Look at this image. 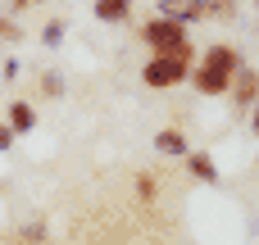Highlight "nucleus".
Listing matches in <instances>:
<instances>
[{
  "mask_svg": "<svg viewBox=\"0 0 259 245\" xmlns=\"http://www.w3.org/2000/svg\"><path fill=\"white\" fill-rule=\"evenodd\" d=\"M237 68H241V55H237L232 45H209V50L200 55V64L191 68V82H196L200 95H223V91L232 86Z\"/></svg>",
  "mask_w": 259,
  "mask_h": 245,
  "instance_id": "f257e3e1",
  "label": "nucleus"
},
{
  "mask_svg": "<svg viewBox=\"0 0 259 245\" xmlns=\"http://www.w3.org/2000/svg\"><path fill=\"white\" fill-rule=\"evenodd\" d=\"M187 77H191V45H182L178 55H150L146 68H141V82L155 86V91L178 86V82H187Z\"/></svg>",
  "mask_w": 259,
  "mask_h": 245,
  "instance_id": "f03ea898",
  "label": "nucleus"
},
{
  "mask_svg": "<svg viewBox=\"0 0 259 245\" xmlns=\"http://www.w3.org/2000/svg\"><path fill=\"white\" fill-rule=\"evenodd\" d=\"M141 41H146L155 55H178L182 45H191V41H187V23H178V18H150V23L141 27Z\"/></svg>",
  "mask_w": 259,
  "mask_h": 245,
  "instance_id": "7ed1b4c3",
  "label": "nucleus"
},
{
  "mask_svg": "<svg viewBox=\"0 0 259 245\" xmlns=\"http://www.w3.org/2000/svg\"><path fill=\"white\" fill-rule=\"evenodd\" d=\"M228 91L237 95V105H255V100H259V73L237 68V77H232V86H228Z\"/></svg>",
  "mask_w": 259,
  "mask_h": 245,
  "instance_id": "20e7f679",
  "label": "nucleus"
},
{
  "mask_svg": "<svg viewBox=\"0 0 259 245\" xmlns=\"http://www.w3.org/2000/svg\"><path fill=\"white\" fill-rule=\"evenodd\" d=\"M5 127H9L14 136H18V132H32V127H36V109H32L27 100H14V105H9V123H5Z\"/></svg>",
  "mask_w": 259,
  "mask_h": 245,
  "instance_id": "39448f33",
  "label": "nucleus"
},
{
  "mask_svg": "<svg viewBox=\"0 0 259 245\" xmlns=\"http://www.w3.org/2000/svg\"><path fill=\"white\" fill-rule=\"evenodd\" d=\"M132 14V0H96V18L100 23H123Z\"/></svg>",
  "mask_w": 259,
  "mask_h": 245,
  "instance_id": "423d86ee",
  "label": "nucleus"
},
{
  "mask_svg": "<svg viewBox=\"0 0 259 245\" xmlns=\"http://www.w3.org/2000/svg\"><path fill=\"white\" fill-rule=\"evenodd\" d=\"M159 18L191 23V18H196V0H159Z\"/></svg>",
  "mask_w": 259,
  "mask_h": 245,
  "instance_id": "0eeeda50",
  "label": "nucleus"
},
{
  "mask_svg": "<svg viewBox=\"0 0 259 245\" xmlns=\"http://www.w3.org/2000/svg\"><path fill=\"white\" fill-rule=\"evenodd\" d=\"M155 145H159L164 155H187V136H182L178 127H164V132L155 136Z\"/></svg>",
  "mask_w": 259,
  "mask_h": 245,
  "instance_id": "6e6552de",
  "label": "nucleus"
},
{
  "mask_svg": "<svg viewBox=\"0 0 259 245\" xmlns=\"http://www.w3.org/2000/svg\"><path fill=\"white\" fill-rule=\"evenodd\" d=\"M191 173H196L200 182H214V159H209V155H191Z\"/></svg>",
  "mask_w": 259,
  "mask_h": 245,
  "instance_id": "1a4fd4ad",
  "label": "nucleus"
},
{
  "mask_svg": "<svg viewBox=\"0 0 259 245\" xmlns=\"http://www.w3.org/2000/svg\"><path fill=\"white\" fill-rule=\"evenodd\" d=\"M41 41H46V45H59V41H64V23H46Z\"/></svg>",
  "mask_w": 259,
  "mask_h": 245,
  "instance_id": "9d476101",
  "label": "nucleus"
},
{
  "mask_svg": "<svg viewBox=\"0 0 259 245\" xmlns=\"http://www.w3.org/2000/svg\"><path fill=\"white\" fill-rule=\"evenodd\" d=\"M18 36H23V32H18V23L0 14V41H18Z\"/></svg>",
  "mask_w": 259,
  "mask_h": 245,
  "instance_id": "9b49d317",
  "label": "nucleus"
},
{
  "mask_svg": "<svg viewBox=\"0 0 259 245\" xmlns=\"http://www.w3.org/2000/svg\"><path fill=\"white\" fill-rule=\"evenodd\" d=\"M41 86H46V95H59V91H64V82H59L55 73H46V82H41Z\"/></svg>",
  "mask_w": 259,
  "mask_h": 245,
  "instance_id": "f8f14e48",
  "label": "nucleus"
},
{
  "mask_svg": "<svg viewBox=\"0 0 259 245\" xmlns=\"http://www.w3.org/2000/svg\"><path fill=\"white\" fill-rule=\"evenodd\" d=\"M9 145H14V132H9L5 123H0V150H9Z\"/></svg>",
  "mask_w": 259,
  "mask_h": 245,
  "instance_id": "ddd939ff",
  "label": "nucleus"
},
{
  "mask_svg": "<svg viewBox=\"0 0 259 245\" xmlns=\"http://www.w3.org/2000/svg\"><path fill=\"white\" fill-rule=\"evenodd\" d=\"M250 123H255V132H259V100H255V118H250Z\"/></svg>",
  "mask_w": 259,
  "mask_h": 245,
  "instance_id": "4468645a",
  "label": "nucleus"
},
{
  "mask_svg": "<svg viewBox=\"0 0 259 245\" xmlns=\"http://www.w3.org/2000/svg\"><path fill=\"white\" fill-rule=\"evenodd\" d=\"M27 5H32V0H14V9H27Z\"/></svg>",
  "mask_w": 259,
  "mask_h": 245,
  "instance_id": "2eb2a0df",
  "label": "nucleus"
}]
</instances>
